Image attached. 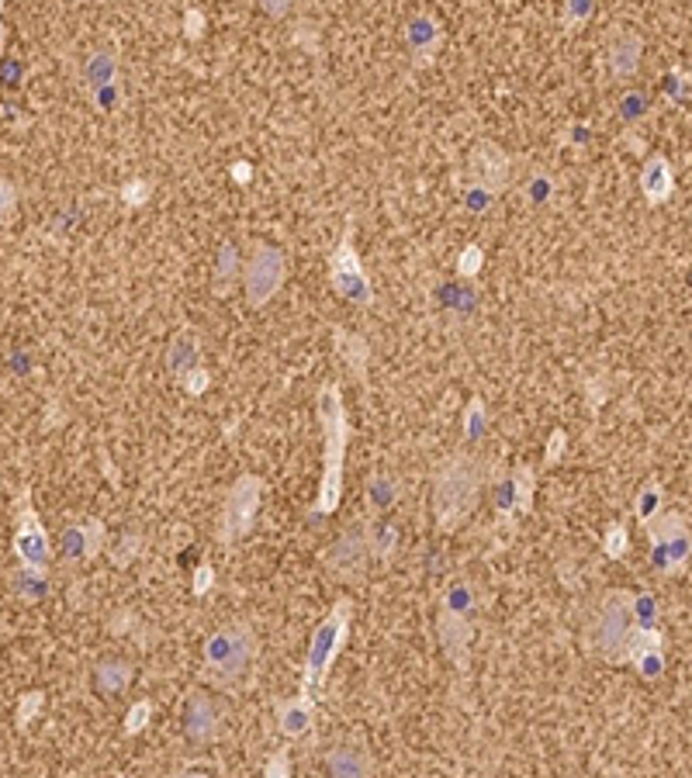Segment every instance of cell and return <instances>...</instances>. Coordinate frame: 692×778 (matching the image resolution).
Instances as JSON below:
<instances>
[{
  "instance_id": "obj_1",
  "label": "cell",
  "mask_w": 692,
  "mask_h": 778,
  "mask_svg": "<svg viewBox=\"0 0 692 778\" xmlns=\"http://www.w3.org/2000/svg\"><path fill=\"white\" fill-rule=\"evenodd\" d=\"M481 485H485V464L471 453H457L436 471L433 481V509L443 530H454L471 509H475Z\"/></svg>"
},
{
  "instance_id": "obj_2",
  "label": "cell",
  "mask_w": 692,
  "mask_h": 778,
  "mask_svg": "<svg viewBox=\"0 0 692 778\" xmlns=\"http://www.w3.org/2000/svg\"><path fill=\"white\" fill-rule=\"evenodd\" d=\"M319 429H322V447H326V471H322L319 505H315V509H319L322 516H329V512L340 505L346 436H350V426H346V405H343V395L336 384H326V388L319 391Z\"/></svg>"
},
{
  "instance_id": "obj_3",
  "label": "cell",
  "mask_w": 692,
  "mask_h": 778,
  "mask_svg": "<svg viewBox=\"0 0 692 778\" xmlns=\"http://www.w3.org/2000/svg\"><path fill=\"white\" fill-rule=\"evenodd\" d=\"M257 661V633L246 623H229L215 630L205 644V671L218 685H232L250 675Z\"/></svg>"
},
{
  "instance_id": "obj_4",
  "label": "cell",
  "mask_w": 692,
  "mask_h": 778,
  "mask_svg": "<svg viewBox=\"0 0 692 778\" xmlns=\"http://www.w3.org/2000/svg\"><path fill=\"white\" fill-rule=\"evenodd\" d=\"M346 633H350V602H336L333 613L319 623L312 637V647H308V661H305V689L302 696H312L315 689H322L329 678V668L340 657Z\"/></svg>"
},
{
  "instance_id": "obj_5",
  "label": "cell",
  "mask_w": 692,
  "mask_h": 778,
  "mask_svg": "<svg viewBox=\"0 0 692 778\" xmlns=\"http://www.w3.org/2000/svg\"><path fill=\"white\" fill-rule=\"evenodd\" d=\"M634 637V599L623 592H609L592 623V647L606 661H623Z\"/></svg>"
},
{
  "instance_id": "obj_6",
  "label": "cell",
  "mask_w": 692,
  "mask_h": 778,
  "mask_svg": "<svg viewBox=\"0 0 692 778\" xmlns=\"http://www.w3.org/2000/svg\"><path fill=\"white\" fill-rule=\"evenodd\" d=\"M329 277H333V291L340 298L353 301V305H371L374 301L371 277H367L364 263H360L357 249H353V222H346L340 243H336V253L329 260Z\"/></svg>"
},
{
  "instance_id": "obj_7",
  "label": "cell",
  "mask_w": 692,
  "mask_h": 778,
  "mask_svg": "<svg viewBox=\"0 0 692 778\" xmlns=\"http://www.w3.org/2000/svg\"><path fill=\"white\" fill-rule=\"evenodd\" d=\"M284 277H288V256L281 253L277 246H257L243 270V284H246V298L250 305H267L277 291L284 287Z\"/></svg>"
},
{
  "instance_id": "obj_8",
  "label": "cell",
  "mask_w": 692,
  "mask_h": 778,
  "mask_svg": "<svg viewBox=\"0 0 692 778\" xmlns=\"http://www.w3.org/2000/svg\"><path fill=\"white\" fill-rule=\"evenodd\" d=\"M260 498H263V485L257 474H243L236 481V488L229 492V502H225V512H222V540L225 543H236L250 533L253 519H257V509H260Z\"/></svg>"
},
{
  "instance_id": "obj_9",
  "label": "cell",
  "mask_w": 692,
  "mask_h": 778,
  "mask_svg": "<svg viewBox=\"0 0 692 778\" xmlns=\"http://www.w3.org/2000/svg\"><path fill=\"white\" fill-rule=\"evenodd\" d=\"M14 550L25 561V568L42 571L45 561H49V540H45V530L28 505H21V519H18V533H14Z\"/></svg>"
},
{
  "instance_id": "obj_10",
  "label": "cell",
  "mask_w": 692,
  "mask_h": 778,
  "mask_svg": "<svg viewBox=\"0 0 692 778\" xmlns=\"http://www.w3.org/2000/svg\"><path fill=\"white\" fill-rule=\"evenodd\" d=\"M436 637H440L443 651H447L450 661L457 668H468V647H471V626L457 609L443 606L440 616H436Z\"/></svg>"
},
{
  "instance_id": "obj_11",
  "label": "cell",
  "mask_w": 692,
  "mask_h": 778,
  "mask_svg": "<svg viewBox=\"0 0 692 778\" xmlns=\"http://www.w3.org/2000/svg\"><path fill=\"white\" fill-rule=\"evenodd\" d=\"M641 191L644 198L651 201V205H665L668 198H672L675 191V170L672 163H668V156H651L648 163H644L641 170Z\"/></svg>"
},
{
  "instance_id": "obj_12",
  "label": "cell",
  "mask_w": 692,
  "mask_h": 778,
  "mask_svg": "<svg viewBox=\"0 0 692 778\" xmlns=\"http://www.w3.org/2000/svg\"><path fill=\"white\" fill-rule=\"evenodd\" d=\"M405 42H409V49L419 66L430 63L436 45L443 42V32H440V25H436L433 14H416V18L409 21V28H405Z\"/></svg>"
},
{
  "instance_id": "obj_13",
  "label": "cell",
  "mask_w": 692,
  "mask_h": 778,
  "mask_svg": "<svg viewBox=\"0 0 692 778\" xmlns=\"http://www.w3.org/2000/svg\"><path fill=\"white\" fill-rule=\"evenodd\" d=\"M627 657L637 664L644 678H658L661 668H665V657H661V637L654 630H634L627 647Z\"/></svg>"
},
{
  "instance_id": "obj_14",
  "label": "cell",
  "mask_w": 692,
  "mask_h": 778,
  "mask_svg": "<svg viewBox=\"0 0 692 778\" xmlns=\"http://www.w3.org/2000/svg\"><path fill=\"white\" fill-rule=\"evenodd\" d=\"M184 723H187V737L198 740V744H208V740L218 734V713H215L212 699L201 696V692H191Z\"/></svg>"
},
{
  "instance_id": "obj_15",
  "label": "cell",
  "mask_w": 692,
  "mask_h": 778,
  "mask_svg": "<svg viewBox=\"0 0 692 778\" xmlns=\"http://www.w3.org/2000/svg\"><path fill=\"white\" fill-rule=\"evenodd\" d=\"M641 52H644L641 35H634V32L616 35V39L609 42V70H613L616 77H634L637 66H641Z\"/></svg>"
},
{
  "instance_id": "obj_16",
  "label": "cell",
  "mask_w": 692,
  "mask_h": 778,
  "mask_svg": "<svg viewBox=\"0 0 692 778\" xmlns=\"http://www.w3.org/2000/svg\"><path fill=\"white\" fill-rule=\"evenodd\" d=\"M326 772L329 778H371L374 765L360 747H336L326 758Z\"/></svg>"
},
{
  "instance_id": "obj_17",
  "label": "cell",
  "mask_w": 692,
  "mask_h": 778,
  "mask_svg": "<svg viewBox=\"0 0 692 778\" xmlns=\"http://www.w3.org/2000/svg\"><path fill=\"white\" fill-rule=\"evenodd\" d=\"M312 720H315V702L312 696H298L291 702H284L281 706V716H277V723H281L284 737H302L312 730Z\"/></svg>"
},
{
  "instance_id": "obj_18",
  "label": "cell",
  "mask_w": 692,
  "mask_h": 778,
  "mask_svg": "<svg viewBox=\"0 0 692 778\" xmlns=\"http://www.w3.org/2000/svg\"><path fill=\"white\" fill-rule=\"evenodd\" d=\"M367 554H371V547H367V536L364 533H350V536H343V540L336 543L333 568L353 574V571H360V564H364Z\"/></svg>"
},
{
  "instance_id": "obj_19",
  "label": "cell",
  "mask_w": 692,
  "mask_h": 778,
  "mask_svg": "<svg viewBox=\"0 0 692 778\" xmlns=\"http://www.w3.org/2000/svg\"><path fill=\"white\" fill-rule=\"evenodd\" d=\"M692 557V536L689 530L672 536V540L665 543H654V564H658L661 571H679L682 564H686Z\"/></svg>"
},
{
  "instance_id": "obj_20",
  "label": "cell",
  "mask_w": 692,
  "mask_h": 778,
  "mask_svg": "<svg viewBox=\"0 0 692 778\" xmlns=\"http://www.w3.org/2000/svg\"><path fill=\"white\" fill-rule=\"evenodd\" d=\"M194 367H201L198 339H194L191 332H180V336L173 339V346H170V370H173V374H180V381H184V377L191 374Z\"/></svg>"
},
{
  "instance_id": "obj_21",
  "label": "cell",
  "mask_w": 692,
  "mask_h": 778,
  "mask_svg": "<svg viewBox=\"0 0 692 778\" xmlns=\"http://www.w3.org/2000/svg\"><path fill=\"white\" fill-rule=\"evenodd\" d=\"M118 77V59L111 52H97L87 63V83L90 87H111Z\"/></svg>"
},
{
  "instance_id": "obj_22",
  "label": "cell",
  "mask_w": 692,
  "mask_h": 778,
  "mask_svg": "<svg viewBox=\"0 0 692 778\" xmlns=\"http://www.w3.org/2000/svg\"><path fill=\"white\" fill-rule=\"evenodd\" d=\"M129 678H132L129 664H104V668L97 671V689L115 696V692H122L125 685H129Z\"/></svg>"
},
{
  "instance_id": "obj_23",
  "label": "cell",
  "mask_w": 692,
  "mask_h": 778,
  "mask_svg": "<svg viewBox=\"0 0 692 778\" xmlns=\"http://www.w3.org/2000/svg\"><path fill=\"white\" fill-rule=\"evenodd\" d=\"M658 509H661V485H648L641 492V498H637V516H641V523L648 526L651 519H658Z\"/></svg>"
},
{
  "instance_id": "obj_24",
  "label": "cell",
  "mask_w": 692,
  "mask_h": 778,
  "mask_svg": "<svg viewBox=\"0 0 692 778\" xmlns=\"http://www.w3.org/2000/svg\"><path fill=\"white\" fill-rule=\"evenodd\" d=\"M481 263H485V253H481L478 246H468L461 253V260H457V274H461V277H478Z\"/></svg>"
},
{
  "instance_id": "obj_25",
  "label": "cell",
  "mask_w": 692,
  "mask_h": 778,
  "mask_svg": "<svg viewBox=\"0 0 692 778\" xmlns=\"http://www.w3.org/2000/svg\"><path fill=\"white\" fill-rule=\"evenodd\" d=\"M14 208H18V191H14L7 180H0V225L14 215Z\"/></svg>"
},
{
  "instance_id": "obj_26",
  "label": "cell",
  "mask_w": 692,
  "mask_h": 778,
  "mask_svg": "<svg viewBox=\"0 0 692 778\" xmlns=\"http://www.w3.org/2000/svg\"><path fill=\"white\" fill-rule=\"evenodd\" d=\"M623 550H627V533H623V526H609V533H606V554H609V557H620Z\"/></svg>"
},
{
  "instance_id": "obj_27",
  "label": "cell",
  "mask_w": 692,
  "mask_h": 778,
  "mask_svg": "<svg viewBox=\"0 0 692 778\" xmlns=\"http://www.w3.org/2000/svg\"><path fill=\"white\" fill-rule=\"evenodd\" d=\"M149 713H153V706H149V702H135L132 713H129V734H139V730L146 727Z\"/></svg>"
},
{
  "instance_id": "obj_28",
  "label": "cell",
  "mask_w": 692,
  "mask_h": 778,
  "mask_svg": "<svg viewBox=\"0 0 692 778\" xmlns=\"http://www.w3.org/2000/svg\"><path fill=\"white\" fill-rule=\"evenodd\" d=\"M589 14H592V4H585V0H578V4H568V11H564V25H568V28L582 25Z\"/></svg>"
},
{
  "instance_id": "obj_29",
  "label": "cell",
  "mask_w": 692,
  "mask_h": 778,
  "mask_svg": "<svg viewBox=\"0 0 692 778\" xmlns=\"http://www.w3.org/2000/svg\"><path fill=\"white\" fill-rule=\"evenodd\" d=\"M184 388L191 391V395H201V391L208 388V370L205 367H194L191 374L184 377Z\"/></svg>"
},
{
  "instance_id": "obj_30",
  "label": "cell",
  "mask_w": 692,
  "mask_h": 778,
  "mask_svg": "<svg viewBox=\"0 0 692 778\" xmlns=\"http://www.w3.org/2000/svg\"><path fill=\"white\" fill-rule=\"evenodd\" d=\"M201 28H205V14H201L198 7H191V11L184 14V32L191 35V39H198Z\"/></svg>"
},
{
  "instance_id": "obj_31",
  "label": "cell",
  "mask_w": 692,
  "mask_h": 778,
  "mask_svg": "<svg viewBox=\"0 0 692 778\" xmlns=\"http://www.w3.org/2000/svg\"><path fill=\"white\" fill-rule=\"evenodd\" d=\"M232 270H236V253H232V246H222V260H218V277H222V281H229Z\"/></svg>"
},
{
  "instance_id": "obj_32",
  "label": "cell",
  "mask_w": 692,
  "mask_h": 778,
  "mask_svg": "<svg viewBox=\"0 0 692 778\" xmlns=\"http://www.w3.org/2000/svg\"><path fill=\"white\" fill-rule=\"evenodd\" d=\"M146 194H149V184H146V180H135V184L125 187V198H129L132 205H142V201H146Z\"/></svg>"
},
{
  "instance_id": "obj_33",
  "label": "cell",
  "mask_w": 692,
  "mask_h": 778,
  "mask_svg": "<svg viewBox=\"0 0 692 778\" xmlns=\"http://www.w3.org/2000/svg\"><path fill=\"white\" fill-rule=\"evenodd\" d=\"M267 778H288V758H284V754H274V761H270V768H267Z\"/></svg>"
},
{
  "instance_id": "obj_34",
  "label": "cell",
  "mask_w": 692,
  "mask_h": 778,
  "mask_svg": "<svg viewBox=\"0 0 692 778\" xmlns=\"http://www.w3.org/2000/svg\"><path fill=\"white\" fill-rule=\"evenodd\" d=\"M212 581H215V571L212 568H198V578H194V592H208L212 588Z\"/></svg>"
},
{
  "instance_id": "obj_35",
  "label": "cell",
  "mask_w": 692,
  "mask_h": 778,
  "mask_svg": "<svg viewBox=\"0 0 692 778\" xmlns=\"http://www.w3.org/2000/svg\"><path fill=\"white\" fill-rule=\"evenodd\" d=\"M561 450H564V433L558 429V433L551 436V447H547V460H551V464H554V460L561 457Z\"/></svg>"
},
{
  "instance_id": "obj_36",
  "label": "cell",
  "mask_w": 692,
  "mask_h": 778,
  "mask_svg": "<svg viewBox=\"0 0 692 778\" xmlns=\"http://www.w3.org/2000/svg\"><path fill=\"white\" fill-rule=\"evenodd\" d=\"M232 177H239V180H250V166H246V163H236V166H232Z\"/></svg>"
},
{
  "instance_id": "obj_37",
  "label": "cell",
  "mask_w": 692,
  "mask_h": 778,
  "mask_svg": "<svg viewBox=\"0 0 692 778\" xmlns=\"http://www.w3.org/2000/svg\"><path fill=\"white\" fill-rule=\"evenodd\" d=\"M177 778H205V775H177Z\"/></svg>"
}]
</instances>
